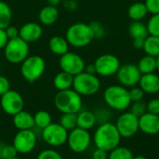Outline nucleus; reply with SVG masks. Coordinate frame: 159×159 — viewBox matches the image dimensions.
<instances>
[{"label": "nucleus", "mask_w": 159, "mask_h": 159, "mask_svg": "<svg viewBox=\"0 0 159 159\" xmlns=\"http://www.w3.org/2000/svg\"><path fill=\"white\" fill-rule=\"evenodd\" d=\"M121 138L116 124L108 121L102 123L97 127L93 135V142L96 148L110 152L119 146Z\"/></svg>", "instance_id": "obj_1"}, {"label": "nucleus", "mask_w": 159, "mask_h": 159, "mask_svg": "<svg viewBox=\"0 0 159 159\" xmlns=\"http://www.w3.org/2000/svg\"><path fill=\"white\" fill-rule=\"evenodd\" d=\"M103 100L112 110L123 112L129 108L131 99L129 89L121 84H113L103 91Z\"/></svg>", "instance_id": "obj_2"}, {"label": "nucleus", "mask_w": 159, "mask_h": 159, "mask_svg": "<svg viewBox=\"0 0 159 159\" xmlns=\"http://www.w3.org/2000/svg\"><path fill=\"white\" fill-rule=\"evenodd\" d=\"M65 38L70 46L77 49L89 46L95 39L89 23L85 22L71 24L65 32Z\"/></svg>", "instance_id": "obj_3"}, {"label": "nucleus", "mask_w": 159, "mask_h": 159, "mask_svg": "<svg viewBox=\"0 0 159 159\" xmlns=\"http://www.w3.org/2000/svg\"><path fill=\"white\" fill-rule=\"evenodd\" d=\"M54 106L61 113H78L83 107L82 96L73 88L58 91L54 97Z\"/></svg>", "instance_id": "obj_4"}, {"label": "nucleus", "mask_w": 159, "mask_h": 159, "mask_svg": "<svg viewBox=\"0 0 159 159\" xmlns=\"http://www.w3.org/2000/svg\"><path fill=\"white\" fill-rule=\"evenodd\" d=\"M82 97H90L101 89V81L97 74H89L83 71L74 76L73 87Z\"/></svg>", "instance_id": "obj_5"}, {"label": "nucleus", "mask_w": 159, "mask_h": 159, "mask_svg": "<svg viewBox=\"0 0 159 159\" xmlns=\"http://www.w3.org/2000/svg\"><path fill=\"white\" fill-rule=\"evenodd\" d=\"M46 71V61L40 55H29L20 64V74L22 78L33 83L39 80Z\"/></svg>", "instance_id": "obj_6"}, {"label": "nucleus", "mask_w": 159, "mask_h": 159, "mask_svg": "<svg viewBox=\"0 0 159 159\" xmlns=\"http://www.w3.org/2000/svg\"><path fill=\"white\" fill-rule=\"evenodd\" d=\"M3 50L5 59L13 65H20L29 56L30 52L29 43L20 37L9 39Z\"/></svg>", "instance_id": "obj_7"}, {"label": "nucleus", "mask_w": 159, "mask_h": 159, "mask_svg": "<svg viewBox=\"0 0 159 159\" xmlns=\"http://www.w3.org/2000/svg\"><path fill=\"white\" fill-rule=\"evenodd\" d=\"M96 74L101 77H112L116 74L121 64L119 58L113 53H103L94 61Z\"/></svg>", "instance_id": "obj_8"}, {"label": "nucleus", "mask_w": 159, "mask_h": 159, "mask_svg": "<svg viewBox=\"0 0 159 159\" xmlns=\"http://www.w3.org/2000/svg\"><path fill=\"white\" fill-rule=\"evenodd\" d=\"M68 147L71 151L76 154H81L86 152L91 143V136L89 130L75 127L69 131L67 142Z\"/></svg>", "instance_id": "obj_9"}, {"label": "nucleus", "mask_w": 159, "mask_h": 159, "mask_svg": "<svg viewBox=\"0 0 159 159\" xmlns=\"http://www.w3.org/2000/svg\"><path fill=\"white\" fill-rule=\"evenodd\" d=\"M68 133L59 123H51L42 129V139L49 146L60 147L67 142Z\"/></svg>", "instance_id": "obj_10"}, {"label": "nucleus", "mask_w": 159, "mask_h": 159, "mask_svg": "<svg viewBox=\"0 0 159 159\" xmlns=\"http://www.w3.org/2000/svg\"><path fill=\"white\" fill-rule=\"evenodd\" d=\"M37 137L32 129L19 130L12 141V145L18 154L26 155L31 153L36 146Z\"/></svg>", "instance_id": "obj_11"}, {"label": "nucleus", "mask_w": 159, "mask_h": 159, "mask_svg": "<svg viewBox=\"0 0 159 159\" xmlns=\"http://www.w3.org/2000/svg\"><path fill=\"white\" fill-rule=\"evenodd\" d=\"M59 66L61 70L75 76L85 70L86 63L79 54L74 52H67L63 55L60 56Z\"/></svg>", "instance_id": "obj_12"}, {"label": "nucleus", "mask_w": 159, "mask_h": 159, "mask_svg": "<svg viewBox=\"0 0 159 159\" xmlns=\"http://www.w3.org/2000/svg\"><path fill=\"white\" fill-rule=\"evenodd\" d=\"M0 106L5 113L13 116L23 110L24 100L18 91L10 89L0 97Z\"/></svg>", "instance_id": "obj_13"}, {"label": "nucleus", "mask_w": 159, "mask_h": 159, "mask_svg": "<svg viewBox=\"0 0 159 159\" xmlns=\"http://www.w3.org/2000/svg\"><path fill=\"white\" fill-rule=\"evenodd\" d=\"M116 127L122 138H131L140 130L139 117L130 112H124L117 118Z\"/></svg>", "instance_id": "obj_14"}, {"label": "nucleus", "mask_w": 159, "mask_h": 159, "mask_svg": "<svg viewBox=\"0 0 159 159\" xmlns=\"http://www.w3.org/2000/svg\"><path fill=\"white\" fill-rule=\"evenodd\" d=\"M116 79L119 84L130 88L138 85L141 79L142 73L135 64H125L120 66L118 71L116 72Z\"/></svg>", "instance_id": "obj_15"}, {"label": "nucleus", "mask_w": 159, "mask_h": 159, "mask_svg": "<svg viewBox=\"0 0 159 159\" xmlns=\"http://www.w3.org/2000/svg\"><path fill=\"white\" fill-rule=\"evenodd\" d=\"M20 37L27 43H34L39 40L43 35L42 24L35 22H28L20 28Z\"/></svg>", "instance_id": "obj_16"}, {"label": "nucleus", "mask_w": 159, "mask_h": 159, "mask_svg": "<svg viewBox=\"0 0 159 159\" xmlns=\"http://www.w3.org/2000/svg\"><path fill=\"white\" fill-rule=\"evenodd\" d=\"M139 129L150 136L159 134V115L146 112L139 117Z\"/></svg>", "instance_id": "obj_17"}, {"label": "nucleus", "mask_w": 159, "mask_h": 159, "mask_svg": "<svg viewBox=\"0 0 159 159\" xmlns=\"http://www.w3.org/2000/svg\"><path fill=\"white\" fill-rule=\"evenodd\" d=\"M138 84L145 94L155 95L159 93V76L155 72L142 74Z\"/></svg>", "instance_id": "obj_18"}, {"label": "nucleus", "mask_w": 159, "mask_h": 159, "mask_svg": "<svg viewBox=\"0 0 159 159\" xmlns=\"http://www.w3.org/2000/svg\"><path fill=\"white\" fill-rule=\"evenodd\" d=\"M59 9L57 7H53L50 5H47L43 7L38 13L39 23L45 26H50L54 24L59 19Z\"/></svg>", "instance_id": "obj_19"}, {"label": "nucleus", "mask_w": 159, "mask_h": 159, "mask_svg": "<svg viewBox=\"0 0 159 159\" xmlns=\"http://www.w3.org/2000/svg\"><path fill=\"white\" fill-rule=\"evenodd\" d=\"M12 117L13 125L18 130L33 129V127H34V115L27 111L22 110L15 115H13Z\"/></svg>", "instance_id": "obj_20"}, {"label": "nucleus", "mask_w": 159, "mask_h": 159, "mask_svg": "<svg viewBox=\"0 0 159 159\" xmlns=\"http://www.w3.org/2000/svg\"><path fill=\"white\" fill-rule=\"evenodd\" d=\"M49 51L55 55L61 56L67 52H69V43L66 40L65 37L61 36H53L49 38L48 43Z\"/></svg>", "instance_id": "obj_21"}, {"label": "nucleus", "mask_w": 159, "mask_h": 159, "mask_svg": "<svg viewBox=\"0 0 159 159\" xmlns=\"http://www.w3.org/2000/svg\"><path fill=\"white\" fill-rule=\"evenodd\" d=\"M74 76L61 70L53 78V85L58 91L67 90L73 87Z\"/></svg>", "instance_id": "obj_22"}, {"label": "nucleus", "mask_w": 159, "mask_h": 159, "mask_svg": "<svg viewBox=\"0 0 159 159\" xmlns=\"http://www.w3.org/2000/svg\"><path fill=\"white\" fill-rule=\"evenodd\" d=\"M97 123L96 115L91 111H80L77 113V127L89 130Z\"/></svg>", "instance_id": "obj_23"}, {"label": "nucleus", "mask_w": 159, "mask_h": 159, "mask_svg": "<svg viewBox=\"0 0 159 159\" xmlns=\"http://www.w3.org/2000/svg\"><path fill=\"white\" fill-rule=\"evenodd\" d=\"M148 14L144 2H135L129 7L128 16L132 22L143 21Z\"/></svg>", "instance_id": "obj_24"}, {"label": "nucleus", "mask_w": 159, "mask_h": 159, "mask_svg": "<svg viewBox=\"0 0 159 159\" xmlns=\"http://www.w3.org/2000/svg\"><path fill=\"white\" fill-rule=\"evenodd\" d=\"M129 33L133 39L135 38L145 39L149 36L147 26L142 21L132 22L130 25L129 26Z\"/></svg>", "instance_id": "obj_25"}, {"label": "nucleus", "mask_w": 159, "mask_h": 159, "mask_svg": "<svg viewBox=\"0 0 159 159\" xmlns=\"http://www.w3.org/2000/svg\"><path fill=\"white\" fill-rule=\"evenodd\" d=\"M138 68L140 69L142 74H148V73H153L157 70V62H156V57L145 54L143 56L138 64Z\"/></svg>", "instance_id": "obj_26"}, {"label": "nucleus", "mask_w": 159, "mask_h": 159, "mask_svg": "<svg viewBox=\"0 0 159 159\" xmlns=\"http://www.w3.org/2000/svg\"><path fill=\"white\" fill-rule=\"evenodd\" d=\"M143 50L145 54L157 57L159 55V37L149 35L144 40Z\"/></svg>", "instance_id": "obj_27"}, {"label": "nucleus", "mask_w": 159, "mask_h": 159, "mask_svg": "<svg viewBox=\"0 0 159 159\" xmlns=\"http://www.w3.org/2000/svg\"><path fill=\"white\" fill-rule=\"evenodd\" d=\"M12 20V11L7 3L0 0V28L6 29Z\"/></svg>", "instance_id": "obj_28"}, {"label": "nucleus", "mask_w": 159, "mask_h": 159, "mask_svg": "<svg viewBox=\"0 0 159 159\" xmlns=\"http://www.w3.org/2000/svg\"><path fill=\"white\" fill-rule=\"evenodd\" d=\"M34 127H37L40 129H44L52 123V117L50 113L44 110L36 112L34 115Z\"/></svg>", "instance_id": "obj_29"}, {"label": "nucleus", "mask_w": 159, "mask_h": 159, "mask_svg": "<svg viewBox=\"0 0 159 159\" xmlns=\"http://www.w3.org/2000/svg\"><path fill=\"white\" fill-rule=\"evenodd\" d=\"M59 124L68 132L77 127V113H62Z\"/></svg>", "instance_id": "obj_30"}, {"label": "nucleus", "mask_w": 159, "mask_h": 159, "mask_svg": "<svg viewBox=\"0 0 159 159\" xmlns=\"http://www.w3.org/2000/svg\"><path fill=\"white\" fill-rule=\"evenodd\" d=\"M134 156L130 149L124 146H117L109 152L108 159H133Z\"/></svg>", "instance_id": "obj_31"}, {"label": "nucleus", "mask_w": 159, "mask_h": 159, "mask_svg": "<svg viewBox=\"0 0 159 159\" xmlns=\"http://www.w3.org/2000/svg\"><path fill=\"white\" fill-rule=\"evenodd\" d=\"M18 153L12 144L0 142V159H10L17 157Z\"/></svg>", "instance_id": "obj_32"}, {"label": "nucleus", "mask_w": 159, "mask_h": 159, "mask_svg": "<svg viewBox=\"0 0 159 159\" xmlns=\"http://www.w3.org/2000/svg\"><path fill=\"white\" fill-rule=\"evenodd\" d=\"M146 26L149 35L159 37V13L153 14L151 16L146 23Z\"/></svg>", "instance_id": "obj_33"}, {"label": "nucleus", "mask_w": 159, "mask_h": 159, "mask_svg": "<svg viewBox=\"0 0 159 159\" xmlns=\"http://www.w3.org/2000/svg\"><path fill=\"white\" fill-rule=\"evenodd\" d=\"M129 109H130L129 112L131 113H133L134 115H136L137 117H141L147 112V106L143 100L131 102Z\"/></svg>", "instance_id": "obj_34"}, {"label": "nucleus", "mask_w": 159, "mask_h": 159, "mask_svg": "<svg viewBox=\"0 0 159 159\" xmlns=\"http://www.w3.org/2000/svg\"><path fill=\"white\" fill-rule=\"evenodd\" d=\"M89 25L92 29V32L94 34V37L96 39H102L105 37V34H106L105 28L100 22L93 21L89 23Z\"/></svg>", "instance_id": "obj_35"}, {"label": "nucleus", "mask_w": 159, "mask_h": 159, "mask_svg": "<svg viewBox=\"0 0 159 159\" xmlns=\"http://www.w3.org/2000/svg\"><path fill=\"white\" fill-rule=\"evenodd\" d=\"M36 159H63V157L54 149H45L37 155Z\"/></svg>", "instance_id": "obj_36"}, {"label": "nucleus", "mask_w": 159, "mask_h": 159, "mask_svg": "<svg viewBox=\"0 0 159 159\" xmlns=\"http://www.w3.org/2000/svg\"><path fill=\"white\" fill-rule=\"evenodd\" d=\"M129 97H130L131 102L143 100V97H144V95H145V93L143 92V90L140 86H138V85L133 86V87H130V89L129 90Z\"/></svg>", "instance_id": "obj_37"}, {"label": "nucleus", "mask_w": 159, "mask_h": 159, "mask_svg": "<svg viewBox=\"0 0 159 159\" xmlns=\"http://www.w3.org/2000/svg\"><path fill=\"white\" fill-rule=\"evenodd\" d=\"M144 4L147 7L148 13L158 14L159 13V0H145Z\"/></svg>", "instance_id": "obj_38"}, {"label": "nucleus", "mask_w": 159, "mask_h": 159, "mask_svg": "<svg viewBox=\"0 0 159 159\" xmlns=\"http://www.w3.org/2000/svg\"><path fill=\"white\" fill-rule=\"evenodd\" d=\"M147 112H151L153 114H157L159 115V98H153L151 99L147 104Z\"/></svg>", "instance_id": "obj_39"}, {"label": "nucleus", "mask_w": 159, "mask_h": 159, "mask_svg": "<svg viewBox=\"0 0 159 159\" xmlns=\"http://www.w3.org/2000/svg\"><path fill=\"white\" fill-rule=\"evenodd\" d=\"M8 90H10L9 80L6 76L0 75V97L3 96L5 93H7Z\"/></svg>", "instance_id": "obj_40"}, {"label": "nucleus", "mask_w": 159, "mask_h": 159, "mask_svg": "<svg viewBox=\"0 0 159 159\" xmlns=\"http://www.w3.org/2000/svg\"><path fill=\"white\" fill-rule=\"evenodd\" d=\"M6 33H7V36L8 37V39H13V38H16V37H20V29L16 26H13L11 24H9L6 29Z\"/></svg>", "instance_id": "obj_41"}, {"label": "nucleus", "mask_w": 159, "mask_h": 159, "mask_svg": "<svg viewBox=\"0 0 159 159\" xmlns=\"http://www.w3.org/2000/svg\"><path fill=\"white\" fill-rule=\"evenodd\" d=\"M108 156L109 152L100 148H96V150L92 154V159H108Z\"/></svg>", "instance_id": "obj_42"}, {"label": "nucleus", "mask_w": 159, "mask_h": 159, "mask_svg": "<svg viewBox=\"0 0 159 159\" xmlns=\"http://www.w3.org/2000/svg\"><path fill=\"white\" fill-rule=\"evenodd\" d=\"M8 40L9 39L7 36L6 30L3 28H0V50H3L5 48Z\"/></svg>", "instance_id": "obj_43"}, {"label": "nucleus", "mask_w": 159, "mask_h": 159, "mask_svg": "<svg viewBox=\"0 0 159 159\" xmlns=\"http://www.w3.org/2000/svg\"><path fill=\"white\" fill-rule=\"evenodd\" d=\"M144 40L145 39H143V38H135V39H133V47L136 50H143Z\"/></svg>", "instance_id": "obj_44"}, {"label": "nucleus", "mask_w": 159, "mask_h": 159, "mask_svg": "<svg viewBox=\"0 0 159 159\" xmlns=\"http://www.w3.org/2000/svg\"><path fill=\"white\" fill-rule=\"evenodd\" d=\"M87 73H89V74H96V68H95V66L94 64H89V65H86L85 67V70Z\"/></svg>", "instance_id": "obj_45"}, {"label": "nucleus", "mask_w": 159, "mask_h": 159, "mask_svg": "<svg viewBox=\"0 0 159 159\" xmlns=\"http://www.w3.org/2000/svg\"><path fill=\"white\" fill-rule=\"evenodd\" d=\"M61 3V0H48V5L53 6V7H58Z\"/></svg>", "instance_id": "obj_46"}, {"label": "nucleus", "mask_w": 159, "mask_h": 159, "mask_svg": "<svg viewBox=\"0 0 159 159\" xmlns=\"http://www.w3.org/2000/svg\"><path fill=\"white\" fill-rule=\"evenodd\" d=\"M156 62H157V70H159V55L156 57Z\"/></svg>", "instance_id": "obj_47"}, {"label": "nucleus", "mask_w": 159, "mask_h": 159, "mask_svg": "<svg viewBox=\"0 0 159 159\" xmlns=\"http://www.w3.org/2000/svg\"><path fill=\"white\" fill-rule=\"evenodd\" d=\"M133 159H147L145 157H143V156H137V157H134Z\"/></svg>", "instance_id": "obj_48"}, {"label": "nucleus", "mask_w": 159, "mask_h": 159, "mask_svg": "<svg viewBox=\"0 0 159 159\" xmlns=\"http://www.w3.org/2000/svg\"><path fill=\"white\" fill-rule=\"evenodd\" d=\"M10 159H21V158H20V157H13V158H10Z\"/></svg>", "instance_id": "obj_49"}, {"label": "nucleus", "mask_w": 159, "mask_h": 159, "mask_svg": "<svg viewBox=\"0 0 159 159\" xmlns=\"http://www.w3.org/2000/svg\"><path fill=\"white\" fill-rule=\"evenodd\" d=\"M1 70H2V69H1V66H0V75H1Z\"/></svg>", "instance_id": "obj_50"}]
</instances>
